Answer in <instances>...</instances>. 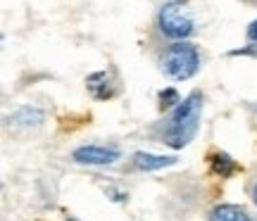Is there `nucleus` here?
<instances>
[{"instance_id": "nucleus-1", "label": "nucleus", "mask_w": 257, "mask_h": 221, "mask_svg": "<svg viewBox=\"0 0 257 221\" xmlns=\"http://www.w3.org/2000/svg\"><path fill=\"white\" fill-rule=\"evenodd\" d=\"M200 117H202V95L198 91H193L172 112L169 124H167L165 133H162V143H167L169 147H176V150L188 145L195 138V133H198Z\"/></svg>"}, {"instance_id": "nucleus-2", "label": "nucleus", "mask_w": 257, "mask_h": 221, "mask_svg": "<svg viewBox=\"0 0 257 221\" xmlns=\"http://www.w3.org/2000/svg\"><path fill=\"white\" fill-rule=\"evenodd\" d=\"M160 69L174 81H186L200 69V53L193 43L179 41L165 50V55L160 60Z\"/></svg>"}, {"instance_id": "nucleus-3", "label": "nucleus", "mask_w": 257, "mask_h": 221, "mask_svg": "<svg viewBox=\"0 0 257 221\" xmlns=\"http://www.w3.org/2000/svg\"><path fill=\"white\" fill-rule=\"evenodd\" d=\"M157 27L167 38H174L176 43L193 34V17L181 0H169L157 12Z\"/></svg>"}, {"instance_id": "nucleus-4", "label": "nucleus", "mask_w": 257, "mask_h": 221, "mask_svg": "<svg viewBox=\"0 0 257 221\" xmlns=\"http://www.w3.org/2000/svg\"><path fill=\"white\" fill-rule=\"evenodd\" d=\"M119 150L114 147H105V145H81L72 152V159L79 164H93V166H105V164H114L119 159Z\"/></svg>"}, {"instance_id": "nucleus-5", "label": "nucleus", "mask_w": 257, "mask_h": 221, "mask_svg": "<svg viewBox=\"0 0 257 221\" xmlns=\"http://www.w3.org/2000/svg\"><path fill=\"white\" fill-rule=\"evenodd\" d=\"M134 164H136V169H141V171H157V169H165V166L176 164V157L136 152V155H134Z\"/></svg>"}, {"instance_id": "nucleus-6", "label": "nucleus", "mask_w": 257, "mask_h": 221, "mask_svg": "<svg viewBox=\"0 0 257 221\" xmlns=\"http://www.w3.org/2000/svg\"><path fill=\"white\" fill-rule=\"evenodd\" d=\"M210 221H257L238 204H217L210 212Z\"/></svg>"}, {"instance_id": "nucleus-7", "label": "nucleus", "mask_w": 257, "mask_h": 221, "mask_svg": "<svg viewBox=\"0 0 257 221\" xmlns=\"http://www.w3.org/2000/svg\"><path fill=\"white\" fill-rule=\"evenodd\" d=\"M86 83H88L91 93L95 95V98H98V100H107V98H112V95H114V88H112L107 72H95V74H91Z\"/></svg>"}, {"instance_id": "nucleus-8", "label": "nucleus", "mask_w": 257, "mask_h": 221, "mask_svg": "<svg viewBox=\"0 0 257 221\" xmlns=\"http://www.w3.org/2000/svg\"><path fill=\"white\" fill-rule=\"evenodd\" d=\"M210 169L217 176H221V178H229V176H233L238 171L240 166L226 152H214V155H210Z\"/></svg>"}, {"instance_id": "nucleus-9", "label": "nucleus", "mask_w": 257, "mask_h": 221, "mask_svg": "<svg viewBox=\"0 0 257 221\" xmlns=\"http://www.w3.org/2000/svg\"><path fill=\"white\" fill-rule=\"evenodd\" d=\"M10 121L12 124H24V126H38L43 121V112L36 110V107H22L10 117Z\"/></svg>"}, {"instance_id": "nucleus-10", "label": "nucleus", "mask_w": 257, "mask_h": 221, "mask_svg": "<svg viewBox=\"0 0 257 221\" xmlns=\"http://www.w3.org/2000/svg\"><path fill=\"white\" fill-rule=\"evenodd\" d=\"M160 100H162V105H165V107L174 105V102H181V100H179V95H176L174 88H167V91L160 93Z\"/></svg>"}, {"instance_id": "nucleus-11", "label": "nucleus", "mask_w": 257, "mask_h": 221, "mask_svg": "<svg viewBox=\"0 0 257 221\" xmlns=\"http://www.w3.org/2000/svg\"><path fill=\"white\" fill-rule=\"evenodd\" d=\"M248 38L257 43V19L252 22V24H250V27H248Z\"/></svg>"}, {"instance_id": "nucleus-12", "label": "nucleus", "mask_w": 257, "mask_h": 221, "mask_svg": "<svg viewBox=\"0 0 257 221\" xmlns=\"http://www.w3.org/2000/svg\"><path fill=\"white\" fill-rule=\"evenodd\" d=\"M252 200H255V204H257V183L252 185Z\"/></svg>"}, {"instance_id": "nucleus-13", "label": "nucleus", "mask_w": 257, "mask_h": 221, "mask_svg": "<svg viewBox=\"0 0 257 221\" xmlns=\"http://www.w3.org/2000/svg\"><path fill=\"white\" fill-rule=\"evenodd\" d=\"M69 221H72V219H69Z\"/></svg>"}]
</instances>
